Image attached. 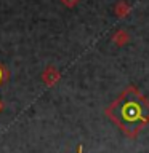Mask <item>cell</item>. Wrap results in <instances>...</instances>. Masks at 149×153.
<instances>
[{
	"instance_id": "1",
	"label": "cell",
	"mask_w": 149,
	"mask_h": 153,
	"mask_svg": "<svg viewBox=\"0 0 149 153\" xmlns=\"http://www.w3.org/2000/svg\"><path fill=\"white\" fill-rule=\"evenodd\" d=\"M58 80H59V72H58L53 65L47 67V70L43 72V81H45L48 86H53Z\"/></svg>"
},
{
	"instance_id": "2",
	"label": "cell",
	"mask_w": 149,
	"mask_h": 153,
	"mask_svg": "<svg viewBox=\"0 0 149 153\" xmlns=\"http://www.w3.org/2000/svg\"><path fill=\"white\" fill-rule=\"evenodd\" d=\"M112 42H114L117 46H123V45H127V43L130 42V35H128V32H127V30H123V29H119V30L112 35Z\"/></svg>"
},
{
	"instance_id": "3",
	"label": "cell",
	"mask_w": 149,
	"mask_h": 153,
	"mask_svg": "<svg viewBox=\"0 0 149 153\" xmlns=\"http://www.w3.org/2000/svg\"><path fill=\"white\" fill-rule=\"evenodd\" d=\"M130 10H132V7H130V3L127 2V0H119V2L115 3L114 11H115V14H117L119 18H125L130 13Z\"/></svg>"
},
{
	"instance_id": "4",
	"label": "cell",
	"mask_w": 149,
	"mask_h": 153,
	"mask_svg": "<svg viewBox=\"0 0 149 153\" xmlns=\"http://www.w3.org/2000/svg\"><path fill=\"white\" fill-rule=\"evenodd\" d=\"M7 78H8V72H7V69L2 65V62H0V86H2L5 81H7Z\"/></svg>"
},
{
	"instance_id": "5",
	"label": "cell",
	"mask_w": 149,
	"mask_h": 153,
	"mask_svg": "<svg viewBox=\"0 0 149 153\" xmlns=\"http://www.w3.org/2000/svg\"><path fill=\"white\" fill-rule=\"evenodd\" d=\"M61 2H62V5H66L67 8H72L79 3V0H61Z\"/></svg>"
},
{
	"instance_id": "6",
	"label": "cell",
	"mask_w": 149,
	"mask_h": 153,
	"mask_svg": "<svg viewBox=\"0 0 149 153\" xmlns=\"http://www.w3.org/2000/svg\"><path fill=\"white\" fill-rule=\"evenodd\" d=\"M2 108H3V104H2V100H0V112H2Z\"/></svg>"
},
{
	"instance_id": "7",
	"label": "cell",
	"mask_w": 149,
	"mask_h": 153,
	"mask_svg": "<svg viewBox=\"0 0 149 153\" xmlns=\"http://www.w3.org/2000/svg\"><path fill=\"white\" fill-rule=\"evenodd\" d=\"M79 153H82V145L79 147Z\"/></svg>"
}]
</instances>
